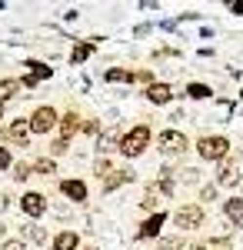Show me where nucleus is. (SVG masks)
I'll return each mask as SVG.
<instances>
[{"label": "nucleus", "mask_w": 243, "mask_h": 250, "mask_svg": "<svg viewBox=\"0 0 243 250\" xmlns=\"http://www.w3.org/2000/svg\"><path fill=\"white\" fill-rule=\"evenodd\" d=\"M147 144H150V127L147 124H137L133 130H127V134L120 137V154L123 157H140L143 150H147Z\"/></svg>", "instance_id": "obj_1"}, {"label": "nucleus", "mask_w": 243, "mask_h": 250, "mask_svg": "<svg viewBox=\"0 0 243 250\" xmlns=\"http://www.w3.org/2000/svg\"><path fill=\"white\" fill-rule=\"evenodd\" d=\"M197 154L203 160H226L230 157V140L226 137H200L197 140Z\"/></svg>", "instance_id": "obj_2"}, {"label": "nucleus", "mask_w": 243, "mask_h": 250, "mask_svg": "<svg viewBox=\"0 0 243 250\" xmlns=\"http://www.w3.org/2000/svg\"><path fill=\"white\" fill-rule=\"evenodd\" d=\"M57 120H60V114H57L54 107L43 104V107H37V110L30 114L27 124H30V134H50V130L57 127Z\"/></svg>", "instance_id": "obj_3"}, {"label": "nucleus", "mask_w": 243, "mask_h": 250, "mask_svg": "<svg viewBox=\"0 0 243 250\" xmlns=\"http://www.w3.org/2000/svg\"><path fill=\"white\" fill-rule=\"evenodd\" d=\"M173 224H177L180 230H197V227L203 224V207H200V204H187V207H180V210L173 213Z\"/></svg>", "instance_id": "obj_4"}, {"label": "nucleus", "mask_w": 243, "mask_h": 250, "mask_svg": "<svg viewBox=\"0 0 243 250\" xmlns=\"http://www.w3.org/2000/svg\"><path fill=\"white\" fill-rule=\"evenodd\" d=\"M20 210L27 213V217H43V213L50 210V204H47V197L43 193H37V190H27L23 197H20Z\"/></svg>", "instance_id": "obj_5"}, {"label": "nucleus", "mask_w": 243, "mask_h": 250, "mask_svg": "<svg viewBox=\"0 0 243 250\" xmlns=\"http://www.w3.org/2000/svg\"><path fill=\"white\" fill-rule=\"evenodd\" d=\"M187 147H190V140H187V134H180V130H163V134H160V150H163V154L177 157V154H183Z\"/></svg>", "instance_id": "obj_6"}, {"label": "nucleus", "mask_w": 243, "mask_h": 250, "mask_svg": "<svg viewBox=\"0 0 243 250\" xmlns=\"http://www.w3.org/2000/svg\"><path fill=\"white\" fill-rule=\"evenodd\" d=\"M163 224H167V213H163V210H157L153 217H147V220H143V227L137 230V240H150V237H160Z\"/></svg>", "instance_id": "obj_7"}, {"label": "nucleus", "mask_w": 243, "mask_h": 250, "mask_svg": "<svg viewBox=\"0 0 243 250\" xmlns=\"http://www.w3.org/2000/svg\"><path fill=\"white\" fill-rule=\"evenodd\" d=\"M3 137L14 140L17 147H27V144H30V124H27V120H10V127L3 130Z\"/></svg>", "instance_id": "obj_8"}, {"label": "nucleus", "mask_w": 243, "mask_h": 250, "mask_svg": "<svg viewBox=\"0 0 243 250\" xmlns=\"http://www.w3.org/2000/svg\"><path fill=\"white\" fill-rule=\"evenodd\" d=\"M217 184H220V187H233V184H240V167H237V160H220Z\"/></svg>", "instance_id": "obj_9"}, {"label": "nucleus", "mask_w": 243, "mask_h": 250, "mask_svg": "<svg viewBox=\"0 0 243 250\" xmlns=\"http://www.w3.org/2000/svg\"><path fill=\"white\" fill-rule=\"evenodd\" d=\"M60 193L74 204H83L87 200V184L83 180H60Z\"/></svg>", "instance_id": "obj_10"}, {"label": "nucleus", "mask_w": 243, "mask_h": 250, "mask_svg": "<svg viewBox=\"0 0 243 250\" xmlns=\"http://www.w3.org/2000/svg\"><path fill=\"white\" fill-rule=\"evenodd\" d=\"M143 94H147L150 104H170V100H173V87H170V83H157V80H153Z\"/></svg>", "instance_id": "obj_11"}, {"label": "nucleus", "mask_w": 243, "mask_h": 250, "mask_svg": "<svg viewBox=\"0 0 243 250\" xmlns=\"http://www.w3.org/2000/svg\"><path fill=\"white\" fill-rule=\"evenodd\" d=\"M57 127H60V140H70L74 134H80V117L70 110V114H63L57 120Z\"/></svg>", "instance_id": "obj_12"}, {"label": "nucleus", "mask_w": 243, "mask_h": 250, "mask_svg": "<svg viewBox=\"0 0 243 250\" xmlns=\"http://www.w3.org/2000/svg\"><path fill=\"white\" fill-rule=\"evenodd\" d=\"M54 250H80V233L77 230H60L54 237Z\"/></svg>", "instance_id": "obj_13"}, {"label": "nucleus", "mask_w": 243, "mask_h": 250, "mask_svg": "<svg viewBox=\"0 0 243 250\" xmlns=\"http://www.w3.org/2000/svg\"><path fill=\"white\" fill-rule=\"evenodd\" d=\"M223 213L240 227L243 224V197H230V200H223Z\"/></svg>", "instance_id": "obj_14"}, {"label": "nucleus", "mask_w": 243, "mask_h": 250, "mask_svg": "<svg viewBox=\"0 0 243 250\" xmlns=\"http://www.w3.org/2000/svg\"><path fill=\"white\" fill-rule=\"evenodd\" d=\"M30 167H34L37 177H54V173H57V160H54V157H37Z\"/></svg>", "instance_id": "obj_15"}, {"label": "nucleus", "mask_w": 243, "mask_h": 250, "mask_svg": "<svg viewBox=\"0 0 243 250\" xmlns=\"http://www.w3.org/2000/svg\"><path fill=\"white\" fill-rule=\"evenodd\" d=\"M27 70H30V77L37 80V83L54 77V67H47V63H40V60H27Z\"/></svg>", "instance_id": "obj_16"}, {"label": "nucleus", "mask_w": 243, "mask_h": 250, "mask_svg": "<svg viewBox=\"0 0 243 250\" xmlns=\"http://www.w3.org/2000/svg\"><path fill=\"white\" fill-rule=\"evenodd\" d=\"M127 180H133V173L130 170H113L107 180H103V193H110V190H117L120 184H127Z\"/></svg>", "instance_id": "obj_17"}, {"label": "nucleus", "mask_w": 243, "mask_h": 250, "mask_svg": "<svg viewBox=\"0 0 243 250\" xmlns=\"http://www.w3.org/2000/svg\"><path fill=\"white\" fill-rule=\"evenodd\" d=\"M17 90H20V80H14V77L0 80V107H3L7 100H14V97H17Z\"/></svg>", "instance_id": "obj_18"}, {"label": "nucleus", "mask_w": 243, "mask_h": 250, "mask_svg": "<svg viewBox=\"0 0 243 250\" xmlns=\"http://www.w3.org/2000/svg\"><path fill=\"white\" fill-rule=\"evenodd\" d=\"M107 83H133V70H123V67H110L107 74H103Z\"/></svg>", "instance_id": "obj_19"}, {"label": "nucleus", "mask_w": 243, "mask_h": 250, "mask_svg": "<svg viewBox=\"0 0 243 250\" xmlns=\"http://www.w3.org/2000/svg\"><path fill=\"white\" fill-rule=\"evenodd\" d=\"M90 54H94V40H87V43H77L74 50H70V63H83V60L90 57Z\"/></svg>", "instance_id": "obj_20"}, {"label": "nucleus", "mask_w": 243, "mask_h": 250, "mask_svg": "<svg viewBox=\"0 0 243 250\" xmlns=\"http://www.w3.org/2000/svg\"><path fill=\"white\" fill-rule=\"evenodd\" d=\"M117 147H120V137H117V134H103L100 140H97V150H100V157L110 154V150H117Z\"/></svg>", "instance_id": "obj_21"}, {"label": "nucleus", "mask_w": 243, "mask_h": 250, "mask_svg": "<svg viewBox=\"0 0 243 250\" xmlns=\"http://www.w3.org/2000/svg\"><path fill=\"white\" fill-rule=\"evenodd\" d=\"M187 97L190 100H206V97H213V90L206 83H187Z\"/></svg>", "instance_id": "obj_22"}, {"label": "nucleus", "mask_w": 243, "mask_h": 250, "mask_svg": "<svg viewBox=\"0 0 243 250\" xmlns=\"http://www.w3.org/2000/svg\"><path fill=\"white\" fill-rule=\"evenodd\" d=\"M94 173H97V177H103V180H107V177L113 173V164H110V157H97V164H94Z\"/></svg>", "instance_id": "obj_23"}, {"label": "nucleus", "mask_w": 243, "mask_h": 250, "mask_svg": "<svg viewBox=\"0 0 243 250\" xmlns=\"http://www.w3.org/2000/svg\"><path fill=\"white\" fill-rule=\"evenodd\" d=\"M27 177H34V167L23 160V164H14V180H27Z\"/></svg>", "instance_id": "obj_24"}, {"label": "nucleus", "mask_w": 243, "mask_h": 250, "mask_svg": "<svg viewBox=\"0 0 243 250\" xmlns=\"http://www.w3.org/2000/svg\"><path fill=\"white\" fill-rule=\"evenodd\" d=\"M23 237H30L34 244H43V240H47V230H43V227H30V230L23 227Z\"/></svg>", "instance_id": "obj_25"}, {"label": "nucleus", "mask_w": 243, "mask_h": 250, "mask_svg": "<svg viewBox=\"0 0 243 250\" xmlns=\"http://www.w3.org/2000/svg\"><path fill=\"white\" fill-rule=\"evenodd\" d=\"M160 250H183V240L180 237H163L160 240Z\"/></svg>", "instance_id": "obj_26"}, {"label": "nucleus", "mask_w": 243, "mask_h": 250, "mask_svg": "<svg viewBox=\"0 0 243 250\" xmlns=\"http://www.w3.org/2000/svg\"><path fill=\"white\" fill-rule=\"evenodd\" d=\"M67 147H70V144H67V140H60V137H57L54 144H50V157H54V160H57V157H60V154H67Z\"/></svg>", "instance_id": "obj_27"}, {"label": "nucleus", "mask_w": 243, "mask_h": 250, "mask_svg": "<svg viewBox=\"0 0 243 250\" xmlns=\"http://www.w3.org/2000/svg\"><path fill=\"white\" fill-rule=\"evenodd\" d=\"M7 167H14V157L7 147H0V170H7Z\"/></svg>", "instance_id": "obj_28"}, {"label": "nucleus", "mask_w": 243, "mask_h": 250, "mask_svg": "<svg viewBox=\"0 0 243 250\" xmlns=\"http://www.w3.org/2000/svg\"><path fill=\"white\" fill-rule=\"evenodd\" d=\"M200 200H217V184H206L200 190Z\"/></svg>", "instance_id": "obj_29"}, {"label": "nucleus", "mask_w": 243, "mask_h": 250, "mask_svg": "<svg viewBox=\"0 0 243 250\" xmlns=\"http://www.w3.org/2000/svg\"><path fill=\"white\" fill-rule=\"evenodd\" d=\"M0 250H27V244H23V240H3Z\"/></svg>", "instance_id": "obj_30"}, {"label": "nucleus", "mask_w": 243, "mask_h": 250, "mask_svg": "<svg viewBox=\"0 0 243 250\" xmlns=\"http://www.w3.org/2000/svg\"><path fill=\"white\" fill-rule=\"evenodd\" d=\"M83 130H87V134H97L100 127H97V120H87V124H83Z\"/></svg>", "instance_id": "obj_31"}, {"label": "nucleus", "mask_w": 243, "mask_h": 250, "mask_svg": "<svg viewBox=\"0 0 243 250\" xmlns=\"http://www.w3.org/2000/svg\"><path fill=\"white\" fill-rule=\"evenodd\" d=\"M7 204H10V197H7V193H0V213L7 210Z\"/></svg>", "instance_id": "obj_32"}, {"label": "nucleus", "mask_w": 243, "mask_h": 250, "mask_svg": "<svg viewBox=\"0 0 243 250\" xmlns=\"http://www.w3.org/2000/svg\"><path fill=\"white\" fill-rule=\"evenodd\" d=\"M230 10H233V14H243V0L240 3H230Z\"/></svg>", "instance_id": "obj_33"}, {"label": "nucleus", "mask_w": 243, "mask_h": 250, "mask_svg": "<svg viewBox=\"0 0 243 250\" xmlns=\"http://www.w3.org/2000/svg\"><path fill=\"white\" fill-rule=\"evenodd\" d=\"M0 120H3V107H0Z\"/></svg>", "instance_id": "obj_34"}, {"label": "nucleus", "mask_w": 243, "mask_h": 250, "mask_svg": "<svg viewBox=\"0 0 243 250\" xmlns=\"http://www.w3.org/2000/svg\"><path fill=\"white\" fill-rule=\"evenodd\" d=\"M83 250H97V247H83Z\"/></svg>", "instance_id": "obj_35"}]
</instances>
